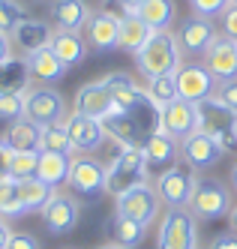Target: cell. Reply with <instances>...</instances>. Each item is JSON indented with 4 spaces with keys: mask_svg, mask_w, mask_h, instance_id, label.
I'll use <instances>...</instances> for the list:
<instances>
[{
    "mask_svg": "<svg viewBox=\"0 0 237 249\" xmlns=\"http://www.w3.org/2000/svg\"><path fill=\"white\" fill-rule=\"evenodd\" d=\"M135 66L144 78L174 75L183 66V51L171 30H153L150 39L135 51Z\"/></svg>",
    "mask_w": 237,
    "mask_h": 249,
    "instance_id": "6da1fadb",
    "label": "cell"
},
{
    "mask_svg": "<svg viewBox=\"0 0 237 249\" xmlns=\"http://www.w3.org/2000/svg\"><path fill=\"white\" fill-rule=\"evenodd\" d=\"M141 180H150V168L141 156V147H120L117 156H111V162L105 165V192L120 195Z\"/></svg>",
    "mask_w": 237,
    "mask_h": 249,
    "instance_id": "7a4b0ae2",
    "label": "cell"
},
{
    "mask_svg": "<svg viewBox=\"0 0 237 249\" xmlns=\"http://www.w3.org/2000/svg\"><path fill=\"white\" fill-rule=\"evenodd\" d=\"M156 249H198V228L189 207H168L162 213Z\"/></svg>",
    "mask_w": 237,
    "mask_h": 249,
    "instance_id": "3957f363",
    "label": "cell"
},
{
    "mask_svg": "<svg viewBox=\"0 0 237 249\" xmlns=\"http://www.w3.org/2000/svg\"><path fill=\"white\" fill-rule=\"evenodd\" d=\"M195 183H198L195 168H189L186 162H174L153 177V189L165 207H189Z\"/></svg>",
    "mask_w": 237,
    "mask_h": 249,
    "instance_id": "277c9868",
    "label": "cell"
},
{
    "mask_svg": "<svg viewBox=\"0 0 237 249\" xmlns=\"http://www.w3.org/2000/svg\"><path fill=\"white\" fill-rule=\"evenodd\" d=\"M159 207H162V201L150 180H141L129 189H123L120 195H114V216L135 219L141 225H153L159 216Z\"/></svg>",
    "mask_w": 237,
    "mask_h": 249,
    "instance_id": "5b68a950",
    "label": "cell"
},
{
    "mask_svg": "<svg viewBox=\"0 0 237 249\" xmlns=\"http://www.w3.org/2000/svg\"><path fill=\"white\" fill-rule=\"evenodd\" d=\"M234 207L231 201V189L222 180H213V177H198L195 192H192V201L189 210L195 219H222L228 216Z\"/></svg>",
    "mask_w": 237,
    "mask_h": 249,
    "instance_id": "8992f818",
    "label": "cell"
},
{
    "mask_svg": "<svg viewBox=\"0 0 237 249\" xmlns=\"http://www.w3.org/2000/svg\"><path fill=\"white\" fill-rule=\"evenodd\" d=\"M24 117L33 120L36 126H51V123L66 120V99L60 90L48 84H30L27 87V102H24Z\"/></svg>",
    "mask_w": 237,
    "mask_h": 249,
    "instance_id": "52a82bcc",
    "label": "cell"
},
{
    "mask_svg": "<svg viewBox=\"0 0 237 249\" xmlns=\"http://www.w3.org/2000/svg\"><path fill=\"white\" fill-rule=\"evenodd\" d=\"M174 84H177V99H183L189 105H201L216 93V78L204 69V63H195V60L177 69Z\"/></svg>",
    "mask_w": 237,
    "mask_h": 249,
    "instance_id": "ba28073f",
    "label": "cell"
},
{
    "mask_svg": "<svg viewBox=\"0 0 237 249\" xmlns=\"http://www.w3.org/2000/svg\"><path fill=\"white\" fill-rule=\"evenodd\" d=\"M174 36H177L180 51H183V54H189V57H204V51L216 39V27H213V21L207 18V15L192 12V15H186V18L180 21V27H177Z\"/></svg>",
    "mask_w": 237,
    "mask_h": 249,
    "instance_id": "9c48e42d",
    "label": "cell"
},
{
    "mask_svg": "<svg viewBox=\"0 0 237 249\" xmlns=\"http://www.w3.org/2000/svg\"><path fill=\"white\" fill-rule=\"evenodd\" d=\"M204 69L216 78V84H225L237 78V42L225 33H216V39L210 42V48L201 57Z\"/></svg>",
    "mask_w": 237,
    "mask_h": 249,
    "instance_id": "30bf717a",
    "label": "cell"
},
{
    "mask_svg": "<svg viewBox=\"0 0 237 249\" xmlns=\"http://www.w3.org/2000/svg\"><path fill=\"white\" fill-rule=\"evenodd\" d=\"M63 123L69 129V138H72V144H75V150H81V153H96L105 144V138H108L105 123L96 120V117H90V114L72 111V114H66Z\"/></svg>",
    "mask_w": 237,
    "mask_h": 249,
    "instance_id": "8fae6325",
    "label": "cell"
},
{
    "mask_svg": "<svg viewBox=\"0 0 237 249\" xmlns=\"http://www.w3.org/2000/svg\"><path fill=\"white\" fill-rule=\"evenodd\" d=\"M180 156H183V162H186L189 168H195V171H207V168H213L216 162H219L225 153H222L219 141H216L213 135L195 129L192 135H186L183 141H180Z\"/></svg>",
    "mask_w": 237,
    "mask_h": 249,
    "instance_id": "7c38bea8",
    "label": "cell"
},
{
    "mask_svg": "<svg viewBox=\"0 0 237 249\" xmlns=\"http://www.w3.org/2000/svg\"><path fill=\"white\" fill-rule=\"evenodd\" d=\"M66 183L78 195H99L105 192V165L93 156H72Z\"/></svg>",
    "mask_w": 237,
    "mask_h": 249,
    "instance_id": "4fadbf2b",
    "label": "cell"
},
{
    "mask_svg": "<svg viewBox=\"0 0 237 249\" xmlns=\"http://www.w3.org/2000/svg\"><path fill=\"white\" fill-rule=\"evenodd\" d=\"M156 114H159V117H156V129L165 132V135H171L174 141H183L186 135L195 132L198 111H195V105H189V102H183V99H174L171 105L159 108Z\"/></svg>",
    "mask_w": 237,
    "mask_h": 249,
    "instance_id": "5bb4252c",
    "label": "cell"
},
{
    "mask_svg": "<svg viewBox=\"0 0 237 249\" xmlns=\"http://www.w3.org/2000/svg\"><path fill=\"white\" fill-rule=\"evenodd\" d=\"M84 39L93 51H114L120 48V15L114 12H93L84 27Z\"/></svg>",
    "mask_w": 237,
    "mask_h": 249,
    "instance_id": "9a60e30c",
    "label": "cell"
},
{
    "mask_svg": "<svg viewBox=\"0 0 237 249\" xmlns=\"http://www.w3.org/2000/svg\"><path fill=\"white\" fill-rule=\"evenodd\" d=\"M39 213H42V219H45L51 234H66V231H72L75 222H78V216H81L75 195H66V192H54L51 201Z\"/></svg>",
    "mask_w": 237,
    "mask_h": 249,
    "instance_id": "2e32d148",
    "label": "cell"
},
{
    "mask_svg": "<svg viewBox=\"0 0 237 249\" xmlns=\"http://www.w3.org/2000/svg\"><path fill=\"white\" fill-rule=\"evenodd\" d=\"M75 111L90 114V117H96V120H105L108 114L120 111V105L111 99V93H108V87L102 81H90V84L78 87V93H75Z\"/></svg>",
    "mask_w": 237,
    "mask_h": 249,
    "instance_id": "e0dca14e",
    "label": "cell"
},
{
    "mask_svg": "<svg viewBox=\"0 0 237 249\" xmlns=\"http://www.w3.org/2000/svg\"><path fill=\"white\" fill-rule=\"evenodd\" d=\"M102 84L108 87V93H111V99L120 105V108L126 111H135L141 108V105H147V93H144V87L129 75V72H108L102 78Z\"/></svg>",
    "mask_w": 237,
    "mask_h": 249,
    "instance_id": "ac0fdd59",
    "label": "cell"
},
{
    "mask_svg": "<svg viewBox=\"0 0 237 249\" xmlns=\"http://www.w3.org/2000/svg\"><path fill=\"white\" fill-rule=\"evenodd\" d=\"M48 12H51L54 24H57V30H75V33H81L90 21V15H93L87 0H51Z\"/></svg>",
    "mask_w": 237,
    "mask_h": 249,
    "instance_id": "d6986e66",
    "label": "cell"
},
{
    "mask_svg": "<svg viewBox=\"0 0 237 249\" xmlns=\"http://www.w3.org/2000/svg\"><path fill=\"white\" fill-rule=\"evenodd\" d=\"M24 60H27L30 81H39V84H54V81H60V78L66 75V69H69V66L51 51V45L33 51V54H27Z\"/></svg>",
    "mask_w": 237,
    "mask_h": 249,
    "instance_id": "ffe728a7",
    "label": "cell"
},
{
    "mask_svg": "<svg viewBox=\"0 0 237 249\" xmlns=\"http://www.w3.org/2000/svg\"><path fill=\"white\" fill-rule=\"evenodd\" d=\"M177 141L165 132H159L153 129L147 138H144V144H141V156H144V162H147V168H168L177 162Z\"/></svg>",
    "mask_w": 237,
    "mask_h": 249,
    "instance_id": "44dd1931",
    "label": "cell"
},
{
    "mask_svg": "<svg viewBox=\"0 0 237 249\" xmlns=\"http://www.w3.org/2000/svg\"><path fill=\"white\" fill-rule=\"evenodd\" d=\"M51 36H54V27L48 21H42V18H24L21 24L12 30V42L21 51H27V54L51 45Z\"/></svg>",
    "mask_w": 237,
    "mask_h": 249,
    "instance_id": "7402d4cb",
    "label": "cell"
},
{
    "mask_svg": "<svg viewBox=\"0 0 237 249\" xmlns=\"http://www.w3.org/2000/svg\"><path fill=\"white\" fill-rule=\"evenodd\" d=\"M51 51L57 54L66 66H78L87 60V39L81 36V33L75 30H54V36H51Z\"/></svg>",
    "mask_w": 237,
    "mask_h": 249,
    "instance_id": "603a6c76",
    "label": "cell"
},
{
    "mask_svg": "<svg viewBox=\"0 0 237 249\" xmlns=\"http://www.w3.org/2000/svg\"><path fill=\"white\" fill-rule=\"evenodd\" d=\"M105 129H108V138H114L120 147H141L144 141H141V126L135 123V117H132V111H126V108H120V111H114V114H108L105 120Z\"/></svg>",
    "mask_w": 237,
    "mask_h": 249,
    "instance_id": "cb8c5ba5",
    "label": "cell"
},
{
    "mask_svg": "<svg viewBox=\"0 0 237 249\" xmlns=\"http://www.w3.org/2000/svg\"><path fill=\"white\" fill-rule=\"evenodd\" d=\"M3 141L15 153H21V150H42V126H36L33 120L21 117V120L9 123V132H6Z\"/></svg>",
    "mask_w": 237,
    "mask_h": 249,
    "instance_id": "d4e9b609",
    "label": "cell"
},
{
    "mask_svg": "<svg viewBox=\"0 0 237 249\" xmlns=\"http://www.w3.org/2000/svg\"><path fill=\"white\" fill-rule=\"evenodd\" d=\"M135 15L150 30H171L177 18V6H174V0H144Z\"/></svg>",
    "mask_w": 237,
    "mask_h": 249,
    "instance_id": "484cf974",
    "label": "cell"
},
{
    "mask_svg": "<svg viewBox=\"0 0 237 249\" xmlns=\"http://www.w3.org/2000/svg\"><path fill=\"white\" fill-rule=\"evenodd\" d=\"M69 165H72V156L51 153V150H39V165H36V177H39V180H45L48 186L57 189L60 183H66Z\"/></svg>",
    "mask_w": 237,
    "mask_h": 249,
    "instance_id": "4316f807",
    "label": "cell"
},
{
    "mask_svg": "<svg viewBox=\"0 0 237 249\" xmlns=\"http://www.w3.org/2000/svg\"><path fill=\"white\" fill-rule=\"evenodd\" d=\"M15 183H18V198H21L24 213L42 210L51 201V195L57 192L54 186H48L45 180H39V177H24V180H15Z\"/></svg>",
    "mask_w": 237,
    "mask_h": 249,
    "instance_id": "83f0119b",
    "label": "cell"
},
{
    "mask_svg": "<svg viewBox=\"0 0 237 249\" xmlns=\"http://www.w3.org/2000/svg\"><path fill=\"white\" fill-rule=\"evenodd\" d=\"M150 27L144 24L138 15H120V48L123 51H129V54H135V51L150 39Z\"/></svg>",
    "mask_w": 237,
    "mask_h": 249,
    "instance_id": "f1b7e54d",
    "label": "cell"
},
{
    "mask_svg": "<svg viewBox=\"0 0 237 249\" xmlns=\"http://www.w3.org/2000/svg\"><path fill=\"white\" fill-rule=\"evenodd\" d=\"M144 93H147V105L153 108H165L177 99V84H174V75H159V78H147L144 84Z\"/></svg>",
    "mask_w": 237,
    "mask_h": 249,
    "instance_id": "f546056e",
    "label": "cell"
},
{
    "mask_svg": "<svg viewBox=\"0 0 237 249\" xmlns=\"http://www.w3.org/2000/svg\"><path fill=\"white\" fill-rule=\"evenodd\" d=\"M27 87H30L27 60L9 57L3 66H0V90H27Z\"/></svg>",
    "mask_w": 237,
    "mask_h": 249,
    "instance_id": "4dcf8cb0",
    "label": "cell"
},
{
    "mask_svg": "<svg viewBox=\"0 0 237 249\" xmlns=\"http://www.w3.org/2000/svg\"><path fill=\"white\" fill-rule=\"evenodd\" d=\"M42 150L75 156V144H72V138H69L66 123H51V126H42Z\"/></svg>",
    "mask_w": 237,
    "mask_h": 249,
    "instance_id": "1f68e13d",
    "label": "cell"
},
{
    "mask_svg": "<svg viewBox=\"0 0 237 249\" xmlns=\"http://www.w3.org/2000/svg\"><path fill=\"white\" fill-rule=\"evenodd\" d=\"M24 207H21V198H18V183H15V177L3 174L0 177V216L3 219H15V216H21Z\"/></svg>",
    "mask_w": 237,
    "mask_h": 249,
    "instance_id": "d6a6232c",
    "label": "cell"
},
{
    "mask_svg": "<svg viewBox=\"0 0 237 249\" xmlns=\"http://www.w3.org/2000/svg\"><path fill=\"white\" fill-rule=\"evenodd\" d=\"M24 102H27V90H0V120L3 123L21 120Z\"/></svg>",
    "mask_w": 237,
    "mask_h": 249,
    "instance_id": "836d02e7",
    "label": "cell"
},
{
    "mask_svg": "<svg viewBox=\"0 0 237 249\" xmlns=\"http://www.w3.org/2000/svg\"><path fill=\"white\" fill-rule=\"evenodd\" d=\"M147 234V225H141L135 219H126V216H114V240L123 243V246H138Z\"/></svg>",
    "mask_w": 237,
    "mask_h": 249,
    "instance_id": "e575fe53",
    "label": "cell"
},
{
    "mask_svg": "<svg viewBox=\"0 0 237 249\" xmlns=\"http://www.w3.org/2000/svg\"><path fill=\"white\" fill-rule=\"evenodd\" d=\"M27 18L21 0H0V33L12 36V30Z\"/></svg>",
    "mask_w": 237,
    "mask_h": 249,
    "instance_id": "d590c367",
    "label": "cell"
},
{
    "mask_svg": "<svg viewBox=\"0 0 237 249\" xmlns=\"http://www.w3.org/2000/svg\"><path fill=\"white\" fill-rule=\"evenodd\" d=\"M36 165H39V150H21L12 156L9 165V177L24 180V177H36Z\"/></svg>",
    "mask_w": 237,
    "mask_h": 249,
    "instance_id": "8d00e7d4",
    "label": "cell"
},
{
    "mask_svg": "<svg viewBox=\"0 0 237 249\" xmlns=\"http://www.w3.org/2000/svg\"><path fill=\"white\" fill-rule=\"evenodd\" d=\"M213 96L237 117V78H234V81H225V84H216V93H213Z\"/></svg>",
    "mask_w": 237,
    "mask_h": 249,
    "instance_id": "74e56055",
    "label": "cell"
},
{
    "mask_svg": "<svg viewBox=\"0 0 237 249\" xmlns=\"http://www.w3.org/2000/svg\"><path fill=\"white\" fill-rule=\"evenodd\" d=\"M189 6H192V12L213 18V15H222L228 9V0H189Z\"/></svg>",
    "mask_w": 237,
    "mask_h": 249,
    "instance_id": "f35d334b",
    "label": "cell"
},
{
    "mask_svg": "<svg viewBox=\"0 0 237 249\" xmlns=\"http://www.w3.org/2000/svg\"><path fill=\"white\" fill-rule=\"evenodd\" d=\"M6 249H42V246H39V240H36L33 234H24V231H12V237H9Z\"/></svg>",
    "mask_w": 237,
    "mask_h": 249,
    "instance_id": "ab89813d",
    "label": "cell"
},
{
    "mask_svg": "<svg viewBox=\"0 0 237 249\" xmlns=\"http://www.w3.org/2000/svg\"><path fill=\"white\" fill-rule=\"evenodd\" d=\"M222 33L237 42V6H228L222 12Z\"/></svg>",
    "mask_w": 237,
    "mask_h": 249,
    "instance_id": "60d3db41",
    "label": "cell"
},
{
    "mask_svg": "<svg viewBox=\"0 0 237 249\" xmlns=\"http://www.w3.org/2000/svg\"><path fill=\"white\" fill-rule=\"evenodd\" d=\"M210 249H237V234H234V231L216 234V237L210 240Z\"/></svg>",
    "mask_w": 237,
    "mask_h": 249,
    "instance_id": "b9f144b4",
    "label": "cell"
},
{
    "mask_svg": "<svg viewBox=\"0 0 237 249\" xmlns=\"http://www.w3.org/2000/svg\"><path fill=\"white\" fill-rule=\"evenodd\" d=\"M12 156H15V150L6 144L3 138H0V177L3 174H9V165H12Z\"/></svg>",
    "mask_w": 237,
    "mask_h": 249,
    "instance_id": "7bdbcfd3",
    "label": "cell"
},
{
    "mask_svg": "<svg viewBox=\"0 0 237 249\" xmlns=\"http://www.w3.org/2000/svg\"><path fill=\"white\" fill-rule=\"evenodd\" d=\"M9 57H12V42H9L6 33H0V66H3Z\"/></svg>",
    "mask_w": 237,
    "mask_h": 249,
    "instance_id": "ee69618b",
    "label": "cell"
},
{
    "mask_svg": "<svg viewBox=\"0 0 237 249\" xmlns=\"http://www.w3.org/2000/svg\"><path fill=\"white\" fill-rule=\"evenodd\" d=\"M114 3L123 9V15H132V12H138V6L144 3V0H114Z\"/></svg>",
    "mask_w": 237,
    "mask_h": 249,
    "instance_id": "f6af8a7d",
    "label": "cell"
},
{
    "mask_svg": "<svg viewBox=\"0 0 237 249\" xmlns=\"http://www.w3.org/2000/svg\"><path fill=\"white\" fill-rule=\"evenodd\" d=\"M9 237H12V228H9V222H6L3 216H0V249H6Z\"/></svg>",
    "mask_w": 237,
    "mask_h": 249,
    "instance_id": "bcb514c9",
    "label": "cell"
},
{
    "mask_svg": "<svg viewBox=\"0 0 237 249\" xmlns=\"http://www.w3.org/2000/svg\"><path fill=\"white\" fill-rule=\"evenodd\" d=\"M228 222H231V231L237 234V204L231 207V213H228Z\"/></svg>",
    "mask_w": 237,
    "mask_h": 249,
    "instance_id": "7dc6e473",
    "label": "cell"
},
{
    "mask_svg": "<svg viewBox=\"0 0 237 249\" xmlns=\"http://www.w3.org/2000/svg\"><path fill=\"white\" fill-rule=\"evenodd\" d=\"M99 249H129V246H123V243H117V240H114V243H102Z\"/></svg>",
    "mask_w": 237,
    "mask_h": 249,
    "instance_id": "c3c4849f",
    "label": "cell"
},
{
    "mask_svg": "<svg viewBox=\"0 0 237 249\" xmlns=\"http://www.w3.org/2000/svg\"><path fill=\"white\" fill-rule=\"evenodd\" d=\"M231 186H234V192H237V162H234V168H231Z\"/></svg>",
    "mask_w": 237,
    "mask_h": 249,
    "instance_id": "681fc988",
    "label": "cell"
},
{
    "mask_svg": "<svg viewBox=\"0 0 237 249\" xmlns=\"http://www.w3.org/2000/svg\"><path fill=\"white\" fill-rule=\"evenodd\" d=\"M228 6H237V0H228Z\"/></svg>",
    "mask_w": 237,
    "mask_h": 249,
    "instance_id": "f907efd6",
    "label": "cell"
},
{
    "mask_svg": "<svg viewBox=\"0 0 237 249\" xmlns=\"http://www.w3.org/2000/svg\"><path fill=\"white\" fill-rule=\"evenodd\" d=\"M33 3H42V0H33Z\"/></svg>",
    "mask_w": 237,
    "mask_h": 249,
    "instance_id": "816d5d0a",
    "label": "cell"
}]
</instances>
